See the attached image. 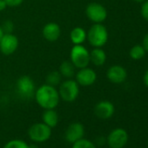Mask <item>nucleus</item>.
I'll list each match as a JSON object with an SVG mask.
<instances>
[{"label":"nucleus","mask_w":148,"mask_h":148,"mask_svg":"<svg viewBox=\"0 0 148 148\" xmlns=\"http://www.w3.org/2000/svg\"><path fill=\"white\" fill-rule=\"evenodd\" d=\"M35 99L38 105L45 110L55 109L60 100L58 91L55 86L50 85H43L35 92Z\"/></svg>","instance_id":"f257e3e1"},{"label":"nucleus","mask_w":148,"mask_h":148,"mask_svg":"<svg viewBox=\"0 0 148 148\" xmlns=\"http://www.w3.org/2000/svg\"><path fill=\"white\" fill-rule=\"evenodd\" d=\"M86 38L93 47H102L108 40V32L101 24H94L86 33Z\"/></svg>","instance_id":"f03ea898"},{"label":"nucleus","mask_w":148,"mask_h":148,"mask_svg":"<svg viewBox=\"0 0 148 148\" xmlns=\"http://www.w3.org/2000/svg\"><path fill=\"white\" fill-rule=\"evenodd\" d=\"M58 94L60 99L65 102L71 103L75 101L79 94V85L76 80L67 79L60 84Z\"/></svg>","instance_id":"7ed1b4c3"},{"label":"nucleus","mask_w":148,"mask_h":148,"mask_svg":"<svg viewBox=\"0 0 148 148\" xmlns=\"http://www.w3.org/2000/svg\"><path fill=\"white\" fill-rule=\"evenodd\" d=\"M71 62L76 68L87 67L90 61V52L82 45H74L70 52Z\"/></svg>","instance_id":"20e7f679"},{"label":"nucleus","mask_w":148,"mask_h":148,"mask_svg":"<svg viewBox=\"0 0 148 148\" xmlns=\"http://www.w3.org/2000/svg\"><path fill=\"white\" fill-rule=\"evenodd\" d=\"M28 137L29 138L38 144V143H44L50 139L51 137V128L46 125L45 123H36L33 124L28 129Z\"/></svg>","instance_id":"39448f33"},{"label":"nucleus","mask_w":148,"mask_h":148,"mask_svg":"<svg viewBox=\"0 0 148 148\" xmlns=\"http://www.w3.org/2000/svg\"><path fill=\"white\" fill-rule=\"evenodd\" d=\"M129 139L127 132L123 128H115L106 137V143L110 148H123Z\"/></svg>","instance_id":"423d86ee"},{"label":"nucleus","mask_w":148,"mask_h":148,"mask_svg":"<svg viewBox=\"0 0 148 148\" xmlns=\"http://www.w3.org/2000/svg\"><path fill=\"white\" fill-rule=\"evenodd\" d=\"M17 91L21 98L25 99H32L36 92L34 81L27 75L20 77L17 81Z\"/></svg>","instance_id":"0eeeda50"},{"label":"nucleus","mask_w":148,"mask_h":148,"mask_svg":"<svg viewBox=\"0 0 148 148\" xmlns=\"http://www.w3.org/2000/svg\"><path fill=\"white\" fill-rule=\"evenodd\" d=\"M86 14L87 18L94 24H99L106 20L107 17L106 9L100 4L91 3L86 9Z\"/></svg>","instance_id":"6e6552de"},{"label":"nucleus","mask_w":148,"mask_h":148,"mask_svg":"<svg viewBox=\"0 0 148 148\" xmlns=\"http://www.w3.org/2000/svg\"><path fill=\"white\" fill-rule=\"evenodd\" d=\"M85 136V126L80 122H73L68 125L64 132V138L69 144H73Z\"/></svg>","instance_id":"1a4fd4ad"},{"label":"nucleus","mask_w":148,"mask_h":148,"mask_svg":"<svg viewBox=\"0 0 148 148\" xmlns=\"http://www.w3.org/2000/svg\"><path fill=\"white\" fill-rule=\"evenodd\" d=\"M18 47V39L12 33H5L0 40V51L5 55H11Z\"/></svg>","instance_id":"9d476101"},{"label":"nucleus","mask_w":148,"mask_h":148,"mask_svg":"<svg viewBox=\"0 0 148 148\" xmlns=\"http://www.w3.org/2000/svg\"><path fill=\"white\" fill-rule=\"evenodd\" d=\"M96 79L97 74L92 68H82L76 74V81L81 86H90L95 83Z\"/></svg>","instance_id":"9b49d317"},{"label":"nucleus","mask_w":148,"mask_h":148,"mask_svg":"<svg viewBox=\"0 0 148 148\" xmlns=\"http://www.w3.org/2000/svg\"><path fill=\"white\" fill-rule=\"evenodd\" d=\"M115 107L113 104L107 100H103L99 102L94 107L95 115L101 119H108L112 118L114 114Z\"/></svg>","instance_id":"f8f14e48"},{"label":"nucleus","mask_w":148,"mask_h":148,"mask_svg":"<svg viewBox=\"0 0 148 148\" xmlns=\"http://www.w3.org/2000/svg\"><path fill=\"white\" fill-rule=\"evenodd\" d=\"M106 76L112 83L121 84L126 79L127 72L125 69L120 65H112L107 70Z\"/></svg>","instance_id":"ddd939ff"},{"label":"nucleus","mask_w":148,"mask_h":148,"mask_svg":"<svg viewBox=\"0 0 148 148\" xmlns=\"http://www.w3.org/2000/svg\"><path fill=\"white\" fill-rule=\"evenodd\" d=\"M42 32H43L44 38L46 40L50 42H54L59 38L60 34H61V30L58 24L51 22L45 25Z\"/></svg>","instance_id":"4468645a"},{"label":"nucleus","mask_w":148,"mask_h":148,"mask_svg":"<svg viewBox=\"0 0 148 148\" xmlns=\"http://www.w3.org/2000/svg\"><path fill=\"white\" fill-rule=\"evenodd\" d=\"M42 120L46 125L51 129L56 127L58 124V114L54 109H47L42 114Z\"/></svg>","instance_id":"2eb2a0df"},{"label":"nucleus","mask_w":148,"mask_h":148,"mask_svg":"<svg viewBox=\"0 0 148 148\" xmlns=\"http://www.w3.org/2000/svg\"><path fill=\"white\" fill-rule=\"evenodd\" d=\"M106 60V54L104 50H102L100 47H95L91 52H90V61L97 65L101 66L105 64Z\"/></svg>","instance_id":"dca6fc26"},{"label":"nucleus","mask_w":148,"mask_h":148,"mask_svg":"<svg viewBox=\"0 0 148 148\" xmlns=\"http://www.w3.org/2000/svg\"><path fill=\"white\" fill-rule=\"evenodd\" d=\"M70 38L74 45H82L86 39V32L82 27H75L71 32Z\"/></svg>","instance_id":"f3484780"},{"label":"nucleus","mask_w":148,"mask_h":148,"mask_svg":"<svg viewBox=\"0 0 148 148\" xmlns=\"http://www.w3.org/2000/svg\"><path fill=\"white\" fill-rule=\"evenodd\" d=\"M75 66L71 61H64L59 66V72L61 76L65 79H71L75 74Z\"/></svg>","instance_id":"a211bd4d"},{"label":"nucleus","mask_w":148,"mask_h":148,"mask_svg":"<svg viewBox=\"0 0 148 148\" xmlns=\"http://www.w3.org/2000/svg\"><path fill=\"white\" fill-rule=\"evenodd\" d=\"M61 79H62V76L59 71H52L46 76V84L52 86H57L60 85Z\"/></svg>","instance_id":"6ab92c4d"},{"label":"nucleus","mask_w":148,"mask_h":148,"mask_svg":"<svg viewBox=\"0 0 148 148\" xmlns=\"http://www.w3.org/2000/svg\"><path fill=\"white\" fill-rule=\"evenodd\" d=\"M3 148H30V145L23 139L15 138L5 143Z\"/></svg>","instance_id":"aec40b11"},{"label":"nucleus","mask_w":148,"mask_h":148,"mask_svg":"<svg viewBox=\"0 0 148 148\" xmlns=\"http://www.w3.org/2000/svg\"><path fill=\"white\" fill-rule=\"evenodd\" d=\"M145 55V50L142 45H134L130 50V57L134 60H139L143 58Z\"/></svg>","instance_id":"412c9836"},{"label":"nucleus","mask_w":148,"mask_h":148,"mask_svg":"<svg viewBox=\"0 0 148 148\" xmlns=\"http://www.w3.org/2000/svg\"><path fill=\"white\" fill-rule=\"evenodd\" d=\"M71 148H97V145L92 141L82 138L78 141L71 144Z\"/></svg>","instance_id":"4be33fe9"},{"label":"nucleus","mask_w":148,"mask_h":148,"mask_svg":"<svg viewBox=\"0 0 148 148\" xmlns=\"http://www.w3.org/2000/svg\"><path fill=\"white\" fill-rule=\"evenodd\" d=\"M5 33H12L14 29V24L11 20H6L1 26Z\"/></svg>","instance_id":"5701e85b"},{"label":"nucleus","mask_w":148,"mask_h":148,"mask_svg":"<svg viewBox=\"0 0 148 148\" xmlns=\"http://www.w3.org/2000/svg\"><path fill=\"white\" fill-rule=\"evenodd\" d=\"M141 15H142V17L146 21H148V0L145 1L144 4L142 5V7H141Z\"/></svg>","instance_id":"b1692460"},{"label":"nucleus","mask_w":148,"mask_h":148,"mask_svg":"<svg viewBox=\"0 0 148 148\" xmlns=\"http://www.w3.org/2000/svg\"><path fill=\"white\" fill-rule=\"evenodd\" d=\"M7 6H10V7H16V6H18L20 5L23 2L24 0H5Z\"/></svg>","instance_id":"393cba45"},{"label":"nucleus","mask_w":148,"mask_h":148,"mask_svg":"<svg viewBox=\"0 0 148 148\" xmlns=\"http://www.w3.org/2000/svg\"><path fill=\"white\" fill-rule=\"evenodd\" d=\"M106 143V138H105L103 136H99L96 138V141H95V145H103Z\"/></svg>","instance_id":"a878e982"},{"label":"nucleus","mask_w":148,"mask_h":148,"mask_svg":"<svg viewBox=\"0 0 148 148\" xmlns=\"http://www.w3.org/2000/svg\"><path fill=\"white\" fill-rule=\"evenodd\" d=\"M142 46L144 47V49L145 50V51L148 52V33L145 36L144 39H143V45Z\"/></svg>","instance_id":"bb28decb"},{"label":"nucleus","mask_w":148,"mask_h":148,"mask_svg":"<svg viewBox=\"0 0 148 148\" xmlns=\"http://www.w3.org/2000/svg\"><path fill=\"white\" fill-rule=\"evenodd\" d=\"M7 5L5 0H0V12H3L6 9Z\"/></svg>","instance_id":"cd10ccee"},{"label":"nucleus","mask_w":148,"mask_h":148,"mask_svg":"<svg viewBox=\"0 0 148 148\" xmlns=\"http://www.w3.org/2000/svg\"><path fill=\"white\" fill-rule=\"evenodd\" d=\"M143 81L144 84L148 87V70L145 71V73L144 74V77H143Z\"/></svg>","instance_id":"c85d7f7f"},{"label":"nucleus","mask_w":148,"mask_h":148,"mask_svg":"<svg viewBox=\"0 0 148 148\" xmlns=\"http://www.w3.org/2000/svg\"><path fill=\"white\" fill-rule=\"evenodd\" d=\"M4 34H5V32H4V31H3L2 27H1V26H0V40H1V38H3Z\"/></svg>","instance_id":"c756f323"},{"label":"nucleus","mask_w":148,"mask_h":148,"mask_svg":"<svg viewBox=\"0 0 148 148\" xmlns=\"http://www.w3.org/2000/svg\"><path fill=\"white\" fill-rule=\"evenodd\" d=\"M30 148H38V145H37L36 143H35V144L30 145Z\"/></svg>","instance_id":"7c9ffc66"},{"label":"nucleus","mask_w":148,"mask_h":148,"mask_svg":"<svg viewBox=\"0 0 148 148\" xmlns=\"http://www.w3.org/2000/svg\"><path fill=\"white\" fill-rule=\"evenodd\" d=\"M133 1H135V2H137V3H142V2L145 1V0H133Z\"/></svg>","instance_id":"2f4dec72"},{"label":"nucleus","mask_w":148,"mask_h":148,"mask_svg":"<svg viewBox=\"0 0 148 148\" xmlns=\"http://www.w3.org/2000/svg\"><path fill=\"white\" fill-rule=\"evenodd\" d=\"M147 146H148V140H147Z\"/></svg>","instance_id":"473e14b6"}]
</instances>
